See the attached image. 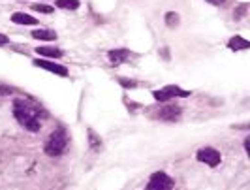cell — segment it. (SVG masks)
<instances>
[{
  "mask_svg": "<svg viewBox=\"0 0 250 190\" xmlns=\"http://www.w3.org/2000/svg\"><path fill=\"white\" fill-rule=\"evenodd\" d=\"M13 115L19 121V125L28 130V132H38L42 128L40 123V109L34 107L32 104L25 100H15L13 102Z\"/></svg>",
  "mask_w": 250,
  "mask_h": 190,
  "instance_id": "6da1fadb",
  "label": "cell"
},
{
  "mask_svg": "<svg viewBox=\"0 0 250 190\" xmlns=\"http://www.w3.org/2000/svg\"><path fill=\"white\" fill-rule=\"evenodd\" d=\"M68 147V134L64 128H57L55 132H51V136L45 141V152L49 156H61Z\"/></svg>",
  "mask_w": 250,
  "mask_h": 190,
  "instance_id": "7a4b0ae2",
  "label": "cell"
},
{
  "mask_svg": "<svg viewBox=\"0 0 250 190\" xmlns=\"http://www.w3.org/2000/svg\"><path fill=\"white\" fill-rule=\"evenodd\" d=\"M152 96H154L156 102H167L171 100V98H187V96H190V92L181 89V87H177V85H166L160 90H154Z\"/></svg>",
  "mask_w": 250,
  "mask_h": 190,
  "instance_id": "3957f363",
  "label": "cell"
},
{
  "mask_svg": "<svg viewBox=\"0 0 250 190\" xmlns=\"http://www.w3.org/2000/svg\"><path fill=\"white\" fill-rule=\"evenodd\" d=\"M173 189V179L169 177L164 171H156L152 173L149 179V185L145 187V190H171Z\"/></svg>",
  "mask_w": 250,
  "mask_h": 190,
  "instance_id": "277c9868",
  "label": "cell"
},
{
  "mask_svg": "<svg viewBox=\"0 0 250 190\" xmlns=\"http://www.w3.org/2000/svg\"><path fill=\"white\" fill-rule=\"evenodd\" d=\"M196 156H198L200 162L211 166V168H216V166L220 164V160H222V154L216 151V149H213V147H203V149L198 151Z\"/></svg>",
  "mask_w": 250,
  "mask_h": 190,
  "instance_id": "5b68a950",
  "label": "cell"
},
{
  "mask_svg": "<svg viewBox=\"0 0 250 190\" xmlns=\"http://www.w3.org/2000/svg\"><path fill=\"white\" fill-rule=\"evenodd\" d=\"M34 66L42 68V70H47V72L55 74V76H61V77L68 76V70H66V66H61V64H57V63H51V61L36 59V61H34Z\"/></svg>",
  "mask_w": 250,
  "mask_h": 190,
  "instance_id": "8992f818",
  "label": "cell"
},
{
  "mask_svg": "<svg viewBox=\"0 0 250 190\" xmlns=\"http://www.w3.org/2000/svg\"><path fill=\"white\" fill-rule=\"evenodd\" d=\"M179 115H181V107H177V106H164L158 111V119H162V121H175V119H179Z\"/></svg>",
  "mask_w": 250,
  "mask_h": 190,
  "instance_id": "52a82bcc",
  "label": "cell"
},
{
  "mask_svg": "<svg viewBox=\"0 0 250 190\" xmlns=\"http://www.w3.org/2000/svg\"><path fill=\"white\" fill-rule=\"evenodd\" d=\"M107 57H109V61H111L115 66H119L121 63H125L126 59L130 57V51L126 49H113L107 53Z\"/></svg>",
  "mask_w": 250,
  "mask_h": 190,
  "instance_id": "ba28073f",
  "label": "cell"
},
{
  "mask_svg": "<svg viewBox=\"0 0 250 190\" xmlns=\"http://www.w3.org/2000/svg\"><path fill=\"white\" fill-rule=\"evenodd\" d=\"M228 47L231 51H245L250 47V42L245 38H241V36H233V38L228 42Z\"/></svg>",
  "mask_w": 250,
  "mask_h": 190,
  "instance_id": "9c48e42d",
  "label": "cell"
},
{
  "mask_svg": "<svg viewBox=\"0 0 250 190\" xmlns=\"http://www.w3.org/2000/svg\"><path fill=\"white\" fill-rule=\"evenodd\" d=\"M12 21L15 23V25H36L38 23L32 15H28V13H21V12L13 13Z\"/></svg>",
  "mask_w": 250,
  "mask_h": 190,
  "instance_id": "30bf717a",
  "label": "cell"
},
{
  "mask_svg": "<svg viewBox=\"0 0 250 190\" xmlns=\"http://www.w3.org/2000/svg\"><path fill=\"white\" fill-rule=\"evenodd\" d=\"M30 36L36 40H42V42H53V40H57V34L53 30H45V28H38Z\"/></svg>",
  "mask_w": 250,
  "mask_h": 190,
  "instance_id": "8fae6325",
  "label": "cell"
},
{
  "mask_svg": "<svg viewBox=\"0 0 250 190\" xmlns=\"http://www.w3.org/2000/svg\"><path fill=\"white\" fill-rule=\"evenodd\" d=\"M36 53L42 57H47V59H61L64 55L62 49H55V47H38Z\"/></svg>",
  "mask_w": 250,
  "mask_h": 190,
  "instance_id": "7c38bea8",
  "label": "cell"
},
{
  "mask_svg": "<svg viewBox=\"0 0 250 190\" xmlns=\"http://www.w3.org/2000/svg\"><path fill=\"white\" fill-rule=\"evenodd\" d=\"M57 6L62 8V10H77L79 0H57Z\"/></svg>",
  "mask_w": 250,
  "mask_h": 190,
  "instance_id": "4fadbf2b",
  "label": "cell"
},
{
  "mask_svg": "<svg viewBox=\"0 0 250 190\" xmlns=\"http://www.w3.org/2000/svg\"><path fill=\"white\" fill-rule=\"evenodd\" d=\"M166 25L167 26H177L179 25V13H166Z\"/></svg>",
  "mask_w": 250,
  "mask_h": 190,
  "instance_id": "5bb4252c",
  "label": "cell"
},
{
  "mask_svg": "<svg viewBox=\"0 0 250 190\" xmlns=\"http://www.w3.org/2000/svg\"><path fill=\"white\" fill-rule=\"evenodd\" d=\"M32 8L40 13H51L53 12V8H51L49 4H36V6H32Z\"/></svg>",
  "mask_w": 250,
  "mask_h": 190,
  "instance_id": "9a60e30c",
  "label": "cell"
},
{
  "mask_svg": "<svg viewBox=\"0 0 250 190\" xmlns=\"http://www.w3.org/2000/svg\"><path fill=\"white\" fill-rule=\"evenodd\" d=\"M10 42V38L8 36H4V34H0V45H6Z\"/></svg>",
  "mask_w": 250,
  "mask_h": 190,
  "instance_id": "2e32d148",
  "label": "cell"
},
{
  "mask_svg": "<svg viewBox=\"0 0 250 190\" xmlns=\"http://www.w3.org/2000/svg\"><path fill=\"white\" fill-rule=\"evenodd\" d=\"M209 4H213V6H220V4H224L226 0H207Z\"/></svg>",
  "mask_w": 250,
  "mask_h": 190,
  "instance_id": "e0dca14e",
  "label": "cell"
}]
</instances>
